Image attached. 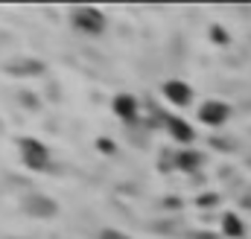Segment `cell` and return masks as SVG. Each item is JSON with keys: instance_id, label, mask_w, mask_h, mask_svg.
Here are the masks:
<instances>
[{"instance_id": "9c48e42d", "label": "cell", "mask_w": 251, "mask_h": 239, "mask_svg": "<svg viewBox=\"0 0 251 239\" xmlns=\"http://www.w3.org/2000/svg\"><path fill=\"white\" fill-rule=\"evenodd\" d=\"M204 164V155L196 149V146H187V149H176V172H184V175H196Z\"/></svg>"}, {"instance_id": "8992f818", "label": "cell", "mask_w": 251, "mask_h": 239, "mask_svg": "<svg viewBox=\"0 0 251 239\" xmlns=\"http://www.w3.org/2000/svg\"><path fill=\"white\" fill-rule=\"evenodd\" d=\"M111 114L120 120L123 125H140L143 120H140V99L134 96V94H114V99H111Z\"/></svg>"}, {"instance_id": "30bf717a", "label": "cell", "mask_w": 251, "mask_h": 239, "mask_svg": "<svg viewBox=\"0 0 251 239\" xmlns=\"http://www.w3.org/2000/svg\"><path fill=\"white\" fill-rule=\"evenodd\" d=\"M3 67H6V73H9V76H44V70H47V64H44V61L29 59V56L6 61Z\"/></svg>"}, {"instance_id": "7a4b0ae2", "label": "cell", "mask_w": 251, "mask_h": 239, "mask_svg": "<svg viewBox=\"0 0 251 239\" xmlns=\"http://www.w3.org/2000/svg\"><path fill=\"white\" fill-rule=\"evenodd\" d=\"M67 15H70V26L76 32L88 35V38H97V35H102L108 29V15L100 6H88V3L85 6H73Z\"/></svg>"}, {"instance_id": "6da1fadb", "label": "cell", "mask_w": 251, "mask_h": 239, "mask_svg": "<svg viewBox=\"0 0 251 239\" xmlns=\"http://www.w3.org/2000/svg\"><path fill=\"white\" fill-rule=\"evenodd\" d=\"M18 158L29 172H38V175L53 172V155H50L47 143L38 137H26V134L18 137Z\"/></svg>"}, {"instance_id": "7c38bea8", "label": "cell", "mask_w": 251, "mask_h": 239, "mask_svg": "<svg viewBox=\"0 0 251 239\" xmlns=\"http://www.w3.org/2000/svg\"><path fill=\"white\" fill-rule=\"evenodd\" d=\"M97 149L105 152V155H111V152H114V143H111L108 137H100V140H97Z\"/></svg>"}, {"instance_id": "8fae6325", "label": "cell", "mask_w": 251, "mask_h": 239, "mask_svg": "<svg viewBox=\"0 0 251 239\" xmlns=\"http://www.w3.org/2000/svg\"><path fill=\"white\" fill-rule=\"evenodd\" d=\"M207 35H210V41H213V44H219V47H228V44H231V35H228V32H225V26H219V24H210Z\"/></svg>"}, {"instance_id": "5b68a950", "label": "cell", "mask_w": 251, "mask_h": 239, "mask_svg": "<svg viewBox=\"0 0 251 239\" xmlns=\"http://www.w3.org/2000/svg\"><path fill=\"white\" fill-rule=\"evenodd\" d=\"M161 96L173 108H190L196 102V88L190 82H184V79H167L161 85Z\"/></svg>"}, {"instance_id": "ba28073f", "label": "cell", "mask_w": 251, "mask_h": 239, "mask_svg": "<svg viewBox=\"0 0 251 239\" xmlns=\"http://www.w3.org/2000/svg\"><path fill=\"white\" fill-rule=\"evenodd\" d=\"M246 234H249V225L243 222V216L234 213V210H225L222 219H219V237L222 239H246Z\"/></svg>"}, {"instance_id": "3957f363", "label": "cell", "mask_w": 251, "mask_h": 239, "mask_svg": "<svg viewBox=\"0 0 251 239\" xmlns=\"http://www.w3.org/2000/svg\"><path fill=\"white\" fill-rule=\"evenodd\" d=\"M21 210H24L29 219L47 222V219H56V216H59V201L50 198L47 192H26V195L21 198Z\"/></svg>"}, {"instance_id": "277c9868", "label": "cell", "mask_w": 251, "mask_h": 239, "mask_svg": "<svg viewBox=\"0 0 251 239\" xmlns=\"http://www.w3.org/2000/svg\"><path fill=\"white\" fill-rule=\"evenodd\" d=\"M231 105L225 102V99H204V102H199V108H196V120L201 122V125H207V128H222L228 120H231Z\"/></svg>"}, {"instance_id": "4fadbf2b", "label": "cell", "mask_w": 251, "mask_h": 239, "mask_svg": "<svg viewBox=\"0 0 251 239\" xmlns=\"http://www.w3.org/2000/svg\"><path fill=\"white\" fill-rule=\"evenodd\" d=\"M100 239H128V237L120 234V231H114V228H108V231H100Z\"/></svg>"}, {"instance_id": "52a82bcc", "label": "cell", "mask_w": 251, "mask_h": 239, "mask_svg": "<svg viewBox=\"0 0 251 239\" xmlns=\"http://www.w3.org/2000/svg\"><path fill=\"white\" fill-rule=\"evenodd\" d=\"M164 134H167L178 149H187V146L196 143V128H193L184 117H176V114H167V117H164Z\"/></svg>"}]
</instances>
